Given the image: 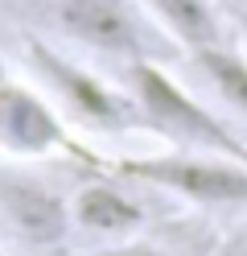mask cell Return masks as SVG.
Listing matches in <instances>:
<instances>
[{
  "mask_svg": "<svg viewBox=\"0 0 247 256\" xmlns=\"http://www.w3.org/2000/svg\"><path fill=\"white\" fill-rule=\"evenodd\" d=\"M37 17L62 42L124 62V70L136 62H165L173 50V42L140 8V0H37Z\"/></svg>",
  "mask_w": 247,
  "mask_h": 256,
  "instance_id": "cell-1",
  "label": "cell"
},
{
  "mask_svg": "<svg viewBox=\"0 0 247 256\" xmlns=\"http://www.w3.org/2000/svg\"><path fill=\"white\" fill-rule=\"evenodd\" d=\"M124 74H128L132 100H136L140 124L161 132L173 149L219 153V157L247 162L243 136L219 116V112H210L186 83H177V78L165 70V62H136V66H128Z\"/></svg>",
  "mask_w": 247,
  "mask_h": 256,
  "instance_id": "cell-2",
  "label": "cell"
},
{
  "mask_svg": "<svg viewBox=\"0 0 247 256\" xmlns=\"http://www.w3.org/2000/svg\"><path fill=\"white\" fill-rule=\"evenodd\" d=\"M0 236L16 256H66L74 236L70 198L41 174L0 166Z\"/></svg>",
  "mask_w": 247,
  "mask_h": 256,
  "instance_id": "cell-3",
  "label": "cell"
},
{
  "mask_svg": "<svg viewBox=\"0 0 247 256\" xmlns=\"http://www.w3.org/2000/svg\"><path fill=\"white\" fill-rule=\"evenodd\" d=\"M29 62H33L37 78L49 87V95L62 104V112L70 120L95 128V132H124V128L140 124L132 91H120L103 74H95L91 66H82L70 54H62L58 46L33 38L29 42Z\"/></svg>",
  "mask_w": 247,
  "mask_h": 256,
  "instance_id": "cell-4",
  "label": "cell"
},
{
  "mask_svg": "<svg viewBox=\"0 0 247 256\" xmlns=\"http://www.w3.org/2000/svg\"><path fill=\"white\" fill-rule=\"evenodd\" d=\"M120 174L198 206H247V162L235 157L169 149L153 157H128Z\"/></svg>",
  "mask_w": 247,
  "mask_h": 256,
  "instance_id": "cell-5",
  "label": "cell"
},
{
  "mask_svg": "<svg viewBox=\"0 0 247 256\" xmlns=\"http://www.w3.org/2000/svg\"><path fill=\"white\" fill-rule=\"evenodd\" d=\"M62 149H70V132L54 100L21 78H0V153L8 162H45Z\"/></svg>",
  "mask_w": 247,
  "mask_h": 256,
  "instance_id": "cell-6",
  "label": "cell"
},
{
  "mask_svg": "<svg viewBox=\"0 0 247 256\" xmlns=\"http://www.w3.org/2000/svg\"><path fill=\"white\" fill-rule=\"evenodd\" d=\"M70 219L74 232L95 240V244H115V240H136L148 223V206L120 182H87L70 194Z\"/></svg>",
  "mask_w": 247,
  "mask_h": 256,
  "instance_id": "cell-7",
  "label": "cell"
},
{
  "mask_svg": "<svg viewBox=\"0 0 247 256\" xmlns=\"http://www.w3.org/2000/svg\"><path fill=\"white\" fill-rule=\"evenodd\" d=\"M140 8L165 29V38L173 46L190 54L223 46V21L214 0H140Z\"/></svg>",
  "mask_w": 247,
  "mask_h": 256,
  "instance_id": "cell-8",
  "label": "cell"
},
{
  "mask_svg": "<svg viewBox=\"0 0 247 256\" xmlns=\"http://www.w3.org/2000/svg\"><path fill=\"white\" fill-rule=\"evenodd\" d=\"M194 66L202 70V78L210 83V91L235 112V116L247 120V54L231 50V46H210V50L194 54Z\"/></svg>",
  "mask_w": 247,
  "mask_h": 256,
  "instance_id": "cell-9",
  "label": "cell"
},
{
  "mask_svg": "<svg viewBox=\"0 0 247 256\" xmlns=\"http://www.w3.org/2000/svg\"><path fill=\"white\" fill-rule=\"evenodd\" d=\"M78 256H173L169 248H161L153 244V240H115V244H95L87 252H78Z\"/></svg>",
  "mask_w": 247,
  "mask_h": 256,
  "instance_id": "cell-10",
  "label": "cell"
},
{
  "mask_svg": "<svg viewBox=\"0 0 247 256\" xmlns=\"http://www.w3.org/2000/svg\"><path fill=\"white\" fill-rule=\"evenodd\" d=\"M0 256H16V252H8V248H4V244H0Z\"/></svg>",
  "mask_w": 247,
  "mask_h": 256,
  "instance_id": "cell-11",
  "label": "cell"
},
{
  "mask_svg": "<svg viewBox=\"0 0 247 256\" xmlns=\"http://www.w3.org/2000/svg\"><path fill=\"white\" fill-rule=\"evenodd\" d=\"M243 34H247V17H243Z\"/></svg>",
  "mask_w": 247,
  "mask_h": 256,
  "instance_id": "cell-12",
  "label": "cell"
},
{
  "mask_svg": "<svg viewBox=\"0 0 247 256\" xmlns=\"http://www.w3.org/2000/svg\"><path fill=\"white\" fill-rule=\"evenodd\" d=\"M223 256H235V252H223Z\"/></svg>",
  "mask_w": 247,
  "mask_h": 256,
  "instance_id": "cell-13",
  "label": "cell"
}]
</instances>
